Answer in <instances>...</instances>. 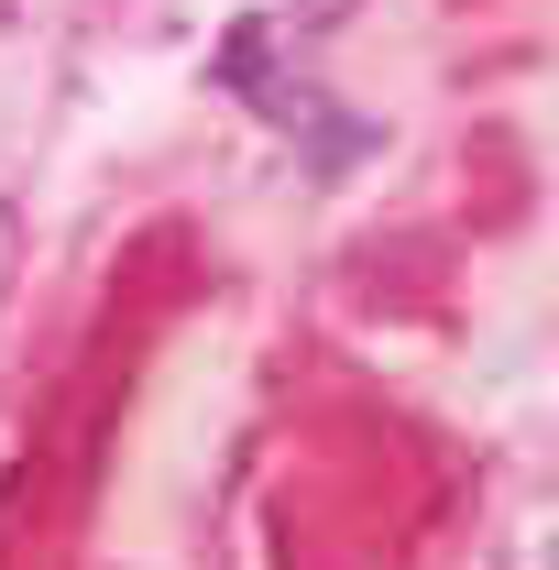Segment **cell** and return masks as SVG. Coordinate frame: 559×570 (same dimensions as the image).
<instances>
[]
</instances>
